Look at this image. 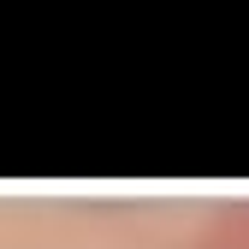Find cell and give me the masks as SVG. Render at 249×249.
I'll return each instance as SVG.
<instances>
[{
	"label": "cell",
	"instance_id": "obj_1",
	"mask_svg": "<svg viewBox=\"0 0 249 249\" xmlns=\"http://www.w3.org/2000/svg\"><path fill=\"white\" fill-rule=\"evenodd\" d=\"M190 249H249V202H226L220 213H208Z\"/></svg>",
	"mask_w": 249,
	"mask_h": 249
}]
</instances>
